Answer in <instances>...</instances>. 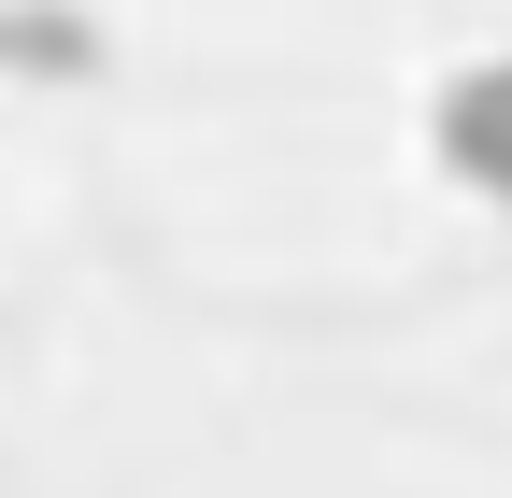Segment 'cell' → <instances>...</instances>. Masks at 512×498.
I'll use <instances>...</instances> for the list:
<instances>
[{"instance_id":"6da1fadb","label":"cell","mask_w":512,"mask_h":498,"mask_svg":"<svg viewBox=\"0 0 512 498\" xmlns=\"http://www.w3.org/2000/svg\"><path fill=\"white\" fill-rule=\"evenodd\" d=\"M441 157H456L484 200H512V57H484V72L441 86Z\"/></svg>"}]
</instances>
